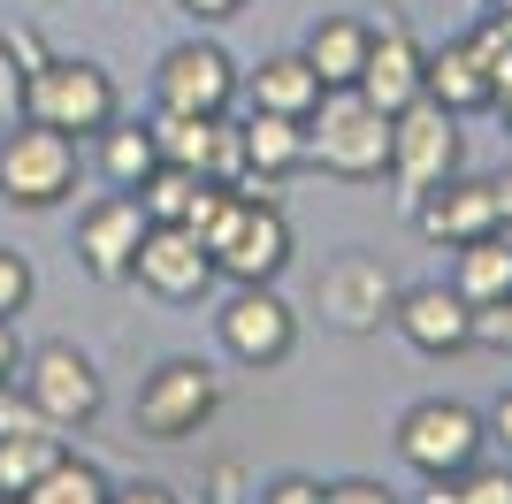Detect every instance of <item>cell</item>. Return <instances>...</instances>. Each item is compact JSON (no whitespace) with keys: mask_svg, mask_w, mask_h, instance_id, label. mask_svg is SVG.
<instances>
[{"mask_svg":"<svg viewBox=\"0 0 512 504\" xmlns=\"http://www.w3.org/2000/svg\"><path fill=\"white\" fill-rule=\"evenodd\" d=\"M467 46L482 54V69H490V84H497V100L512 92V16L505 8H490V16L467 31Z\"/></svg>","mask_w":512,"mask_h":504,"instance_id":"26","label":"cell"},{"mask_svg":"<svg viewBox=\"0 0 512 504\" xmlns=\"http://www.w3.org/2000/svg\"><path fill=\"white\" fill-rule=\"evenodd\" d=\"M352 92H367L383 115H398V107H413L428 92V46L413 39L406 16H383V23H375V39H367V69H360Z\"/></svg>","mask_w":512,"mask_h":504,"instance_id":"14","label":"cell"},{"mask_svg":"<svg viewBox=\"0 0 512 504\" xmlns=\"http://www.w3.org/2000/svg\"><path fill=\"white\" fill-rule=\"evenodd\" d=\"M482 451H490V420L459 398H421L398 420V459L413 474H467Z\"/></svg>","mask_w":512,"mask_h":504,"instance_id":"10","label":"cell"},{"mask_svg":"<svg viewBox=\"0 0 512 504\" xmlns=\"http://www.w3.org/2000/svg\"><path fill=\"white\" fill-rule=\"evenodd\" d=\"M245 100V69L214 39H176L153 62V107L161 115H230Z\"/></svg>","mask_w":512,"mask_h":504,"instance_id":"9","label":"cell"},{"mask_svg":"<svg viewBox=\"0 0 512 504\" xmlns=\"http://www.w3.org/2000/svg\"><path fill=\"white\" fill-rule=\"evenodd\" d=\"M138 237H146L138 191H100V199L77 214V260H85V275H92V283H130Z\"/></svg>","mask_w":512,"mask_h":504,"instance_id":"13","label":"cell"},{"mask_svg":"<svg viewBox=\"0 0 512 504\" xmlns=\"http://www.w3.org/2000/svg\"><path fill=\"white\" fill-rule=\"evenodd\" d=\"M199 245L214 252V275H230V283H276L291 268V222H283L276 199H253V191H237L222 199V214L207 222Z\"/></svg>","mask_w":512,"mask_h":504,"instance_id":"4","label":"cell"},{"mask_svg":"<svg viewBox=\"0 0 512 504\" xmlns=\"http://www.w3.org/2000/svg\"><path fill=\"white\" fill-rule=\"evenodd\" d=\"M176 8H184L192 23H230V16H245L253 0H176Z\"/></svg>","mask_w":512,"mask_h":504,"instance_id":"34","label":"cell"},{"mask_svg":"<svg viewBox=\"0 0 512 504\" xmlns=\"http://www.w3.org/2000/svg\"><path fill=\"white\" fill-rule=\"evenodd\" d=\"M390 329L406 336L413 352H428V359H459L474 344V306L451 291V283H406Z\"/></svg>","mask_w":512,"mask_h":504,"instance_id":"15","label":"cell"},{"mask_svg":"<svg viewBox=\"0 0 512 504\" xmlns=\"http://www.w3.org/2000/svg\"><path fill=\"white\" fill-rule=\"evenodd\" d=\"M428 100L451 107L459 123H467V115H482V107H497V84H490V69H482V54H474L467 39L428 46Z\"/></svg>","mask_w":512,"mask_h":504,"instance_id":"19","label":"cell"},{"mask_svg":"<svg viewBox=\"0 0 512 504\" xmlns=\"http://www.w3.org/2000/svg\"><path fill=\"white\" fill-rule=\"evenodd\" d=\"M23 375V336H16V321L0 314V382H16Z\"/></svg>","mask_w":512,"mask_h":504,"instance_id":"35","label":"cell"},{"mask_svg":"<svg viewBox=\"0 0 512 504\" xmlns=\"http://www.w3.org/2000/svg\"><path fill=\"white\" fill-rule=\"evenodd\" d=\"M398 275L375 260V252H337V260H321V283H314V306L321 321L337 336H375L390 329V314H398Z\"/></svg>","mask_w":512,"mask_h":504,"instance_id":"11","label":"cell"},{"mask_svg":"<svg viewBox=\"0 0 512 504\" xmlns=\"http://www.w3.org/2000/svg\"><path fill=\"white\" fill-rule=\"evenodd\" d=\"M306 168H329L337 184H375L390 176V115L367 92H321V107L306 115Z\"/></svg>","mask_w":512,"mask_h":504,"instance_id":"2","label":"cell"},{"mask_svg":"<svg viewBox=\"0 0 512 504\" xmlns=\"http://www.w3.org/2000/svg\"><path fill=\"white\" fill-rule=\"evenodd\" d=\"M497 107H505V130H512V92H505V100H497Z\"/></svg>","mask_w":512,"mask_h":504,"instance_id":"40","label":"cell"},{"mask_svg":"<svg viewBox=\"0 0 512 504\" xmlns=\"http://www.w3.org/2000/svg\"><path fill=\"white\" fill-rule=\"evenodd\" d=\"M421 504H459V474H421Z\"/></svg>","mask_w":512,"mask_h":504,"instance_id":"37","label":"cell"},{"mask_svg":"<svg viewBox=\"0 0 512 504\" xmlns=\"http://www.w3.org/2000/svg\"><path fill=\"white\" fill-rule=\"evenodd\" d=\"M23 420H39V413H31V398H23L16 382H0V436H8V428H23Z\"/></svg>","mask_w":512,"mask_h":504,"instance_id":"36","label":"cell"},{"mask_svg":"<svg viewBox=\"0 0 512 504\" xmlns=\"http://www.w3.org/2000/svg\"><path fill=\"white\" fill-rule=\"evenodd\" d=\"M23 77H31V62H23L16 46H8V31H0V130L23 123Z\"/></svg>","mask_w":512,"mask_h":504,"instance_id":"29","label":"cell"},{"mask_svg":"<svg viewBox=\"0 0 512 504\" xmlns=\"http://www.w3.org/2000/svg\"><path fill=\"white\" fill-rule=\"evenodd\" d=\"M0 504H16V497H0Z\"/></svg>","mask_w":512,"mask_h":504,"instance_id":"41","label":"cell"},{"mask_svg":"<svg viewBox=\"0 0 512 504\" xmlns=\"http://www.w3.org/2000/svg\"><path fill=\"white\" fill-rule=\"evenodd\" d=\"M451 291L467 298L474 314H482V306H505V298H512V230H497V237H474V245H459Z\"/></svg>","mask_w":512,"mask_h":504,"instance_id":"22","label":"cell"},{"mask_svg":"<svg viewBox=\"0 0 512 504\" xmlns=\"http://www.w3.org/2000/svg\"><path fill=\"white\" fill-rule=\"evenodd\" d=\"M214 344H222V359L268 375V367H283L299 352V314L276 298V283H230L222 314H214Z\"/></svg>","mask_w":512,"mask_h":504,"instance_id":"7","label":"cell"},{"mask_svg":"<svg viewBox=\"0 0 512 504\" xmlns=\"http://www.w3.org/2000/svg\"><path fill=\"white\" fill-rule=\"evenodd\" d=\"M482 420H490V436H497V443L512 451V390H497V405H490Z\"/></svg>","mask_w":512,"mask_h":504,"instance_id":"38","label":"cell"},{"mask_svg":"<svg viewBox=\"0 0 512 504\" xmlns=\"http://www.w3.org/2000/svg\"><path fill=\"white\" fill-rule=\"evenodd\" d=\"M237 138H245V176H237V191H253V199H276L283 176H299V168H306V123H299V115H268V107H253V115L237 123Z\"/></svg>","mask_w":512,"mask_h":504,"instance_id":"17","label":"cell"},{"mask_svg":"<svg viewBox=\"0 0 512 504\" xmlns=\"http://www.w3.org/2000/svg\"><path fill=\"white\" fill-rule=\"evenodd\" d=\"M23 398H31V413H39L46 428L69 436V428H92V420L107 413V382H100L85 344L54 336L39 352H23Z\"/></svg>","mask_w":512,"mask_h":504,"instance_id":"6","label":"cell"},{"mask_svg":"<svg viewBox=\"0 0 512 504\" xmlns=\"http://www.w3.org/2000/svg\"><path fill=\"white\" fill-rule=\"evenodd\" d=\"M459 153H467L459 115H451V107H436L428 92H421L413 107H398V115H390V184H398V199H406V207H421L444 176H459Z\"/></svg>","mask_w":512,"mask_h":504,"instance_id":"5","label":"cell"},{"mask_svg":"<svg viewBox=\"0 0 512 504\" xmlns=\"http://www.w3.org/2000/svg\"><path fill=\"white\" fill-rule=\"evenodd\" d=\"M107 497H115V482H107L92 459H77V451H69V459H62V466H46V474L23 489L16 504H107Z\"/></svg>","mask_w":512,"mask_h":504,"instance_id":"24","label":"cell"},{"mask_svg":"<svg viewBox=\"0 0 512 504\" xmlns=\"http://www.w3.org/2000/svg\"><path fill=\"white\" fill-rule=\"evenodd\" d=\"M130 283H138L146 298H161V306H199L222 275H214V252L199 245L184 222H146L138 260H130Z\"/></svg>","mask_w":512,"mask_h":504,"instance_id":"12","label":"cell"},{"mask_svg":"<svg viewBox=\"0 0 512 504\" xmlns=\"http://www.w3.org/2000/svg\"><path fill=\"white\" fill-rule=\"evenodd\" d=\"M107 504H184V497H176L169 482H153V474H146V482H123V489H115Z\"/></svg>","mask_w":512,"mask_h":504,"instance_id":"33","label":"cell"},{"mask_svg":"<svg viewBox=\"0 0 512 504\" xmlns=\"http://www.w3.org/2000/svg\"><path fill=\"white\" fill-rule=\"evenodd\" d=\"M260 504H321V482H306V474H276V482L260 489Z\"/></svg>","mask_w":512,"mask_h":504,"instance_id":"32","label":"cell"},{"mask_svg":"<svg viewBox=\"0 0 512 504\" xmlns=\"http://www.w3.org/2000/svg\"><path fill=\"white\" fill-rule=\"evenodd\" d=\"M199 184H207V176H192V168H153L146 184H138V207H146V222H184V214H192V199H199Z\"/></svg>","mask_w":512,"mask_h":504,"instance_id":"25","label":"cell"},{"mask_svg":"<svg viewBox=\"0 0 512 504\" xmlns=\"http://www.w3.org/2000/svg\"><path fill=\"white\" fill-rule=\"evenodd\" d=\"M92 168H100L107 191H138L161 168V146H153V115L146 123H130V115H115V123L92 138Z\"/></svg>","mask_w":512,"mask_h":504,"instance_id":"21","label":"cell"},{"mask_svg":"<svg viewBox=\"0 0 512 504\" xmlns=\"http://www.w3.org/2000/svg\"><path fill=\"white\" fill-rule=\"evenodd\" d=\"M222 413V375H214L207 359H161L146 382H138V436L153 443H184L199 436L207 420Z\"/></svg>","mask_w":512,"mask_h":504,"instance_id":"8","label":"cell"},{"mask_svg":"<svg viewBox=\"0 0 512 504\" xmlns=\"http://www.w3.org/2000/svg\"><path fill=\"white\" fill-rule=\"evenodd\" d=\"M31 291H39V275H31V260H23L16 245H0V314L16 321L23 306H31Z\"/></svg>","mask_w":512,"mask_h":504,"instance_id":"27","label":"cell"},{"mask_svg":"<svg viewBox=\"0 0 512 504\" xmlns=\"http://www.w3.org/2000/svg\"><path fill=\"white\" fill-rule=\"evenodd\" d=\"M474 344L512 352V298H505V306H482V314H474Z\"/></svg>","mask_w":512,"mask_h":504,"instance_id":"30","label":"cell"},{"mask_svg":"<svg viewBox=\"0 0 512 504\" xmlns=\"http://www.w3.org/2000/svg\"><path fill=\"white\" fill-rule=\"evenodd\" d=\"M85 176V146L69 130H46V123H8L0 138V207H23V214H46L62 207Z\"/></svg>","mask_w":512,"mask_h":504,"instance_id":"3","label":"cell"},{"mask_svg":"<svg viewBox=\"0 0 512 504\" xmlns=\"http://www.w3.org/2000/svg\"><path fill=\"white\" fill-rule=\"evenodd\" d=\"M413 230L428 245H474V237H497V199H490V176H444V184L428 191L421 207H413Z\"/></svg>","mask_w":512,"mask_h":504,"instance_id":"16","label":"cell"},{"mask_svg":"<svg viewBox=\"0 0 512 504\" xmlns=\"http://www.w3.org/2000/svg\"><path fill=\"white\" fill-rule=\"evenodd\" d=\"M367 39H375V23H367V16H344V8H329V16L306 23L299 54L314 62V77L329 84V92H344V84H360V69H367Z\"/></svg>","mask_w":512,"mask_h":504,"instance_id":"18","label":"cell"},{"mask_svg":"<svg viewBox=\"0 0 512 504\" xmlns=\"http://www.w3.org/2000/svg\"><path fill=\"white\" fill-rule=\"evenodd\" d=\"M62 459H69V436H62V428H46V420L8 428V436H0V497H23L46 466H62Z\"/></svg>","mask_w":512,"mask_h":504,"instance_id":"23","label":"cell"},{"mask_svg":"<svg viewBox=\"0 0 512 504\" xmlns=\"http://www.w3.org/2000/svg\"><path fill=\"white\" fill-rule=\"evenodd\" d=\"M321 92H329V84L314 77V62H306L299 46H291V54H268V62L245 77V107H268V115H299V123L321 107Z\"/></svg>","mask_w":512,"mask_h":504,"instance_id":"20","label":"cell"},{"mask_svg":"<svg viewBox=\"0 0 512 504\" xmlns=\"http://www.w3.org/2000/svg\"><path fill=\"white\" fill-rule=\"evenodd\" d=\"M23 115L46 130H69L85 146V138H100L123 115V92H115V77L92 54H39L31 77H23Z\"/></svg>","mask_w":512,"mask_h":504,"instance_id":"1","label":"cell"},{"mask_svg":"<svg viewBox=\"0 0 512 504\" xmlns=\"http://www.w3.org/2000/svg\"><path fill=\"white\" fill-rule=\"evenodd\" d=\"M490 199H497V230H512V176H490Z\"/></svg>","mask_w":512,"mask_h":504,"instance_id":"39","label":"cell"},{"mask_svg":"<svg viewBox=\"0 0 512 504\" xmlns=\"http://www.w3.org/2000/svg\"><path fill=\"white\" fill-rule=\"evenodd\" d=\"M459 504H512V466L474 459L467 474H459Z\"/></svg>","mask_w":512,"mask_h":504,"instance_id":"28","label":"cell"},{"mask_svg":"<svg viewBox=\"0 0 512 504\" xmlns=\"http://www.w3.org/2000/svg\"><path fill=\"white\" fill-rule=\"evenodd\" d=\"M321 504H398L383 482H367V474H352V482H329L321 489Z\"/></svg>","mask_w":512,"mask_h":504,"instance_id":"31","label":"cell"}]
</instances>
